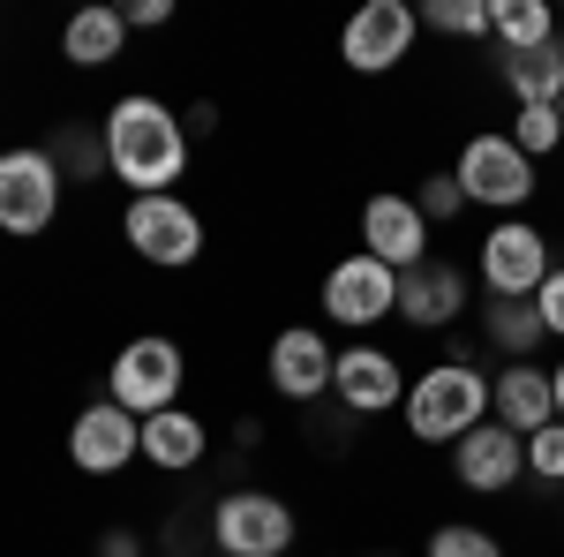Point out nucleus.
I'll use <instances>...</instances> for the list:
<instances>
[{"label": "nucleus", "mask_w": 564, "mask_h": 557, "mask_svg": "<svg viewBox=\"0 0 564 557\" xmlns=\"http://www.w3.org/2000/svg\"><path fill=\"white\" fill-rule=\"evenodd\" d=\"M121 23H129V31H166V23H174V0H129Z\"/></svg>", "instance_id": "c756f323"}, {"label": "nucleus", "mask_w": 564, "mask_h": 557, "mask_svg": "<svg viewBox=\"0 0 564 557\" xmlns=\"http://www.w3.org/2000/svg\"><path fill=\"white\" fill-rule=\"evenodd\" d=\"M527 482L564 490V422H550V429H534V437H527Z\"/></svg>", "instance_id": "cd10ccee"}, {"label": "nucleus", "mask_w": 564, "mask_h": 557, "mask_svg": "<svg viewBox=\"0 0 564 557\" xmlns=\"http://www.w3.org/2000/svg\"><path fill=\"white\" fill-rule=\"evenodd\" d=\"M121 242H129L151 271H188V264H204V212H196L181 189L174 196H129Z\"/></svg>", "instance_id": "0eeeda50"}, {"label": "nucleus", "mask_w": 564, "mask_h": 557, "mask_svg": "<svg viewBox=\"0 0 564 557\" xmlns=\"http://www.w3.org/2000/svg\"><path fill=\"white\" fill-rule=\"evenodd\" d=\"M121 45H129L121 8H84V15H68V23H61V61H68V68H84V76L113 68V61H121Z\"/></svg>", "instance_id": "6ab92c4d"}, {"label": "nucleus", "mask_w": 564, "mask_h": 557, "mask_svg": "<svg viewBox=\"0 0 564 557\" xmlns=\"http://www.w3.org/2000/svg\"><path fill=\"white\" fill-rule=\"evenodd\" d=\"M204 557H218V550H204Z\"/></svg>", "instance_id": "e433bc0d"}, {"label": "nucleus", "mask_w": 564, "mask_h": 557, "mask_svg": "<svg viewBox=\"0 0 564 557\" xmlns=\"http://www.w3.org/2000/svg\"><path fill=\"white\" fill-rule=\"evenodd\" d=\"M61 196H68V181H61L45 143H8L0 151V234L8 242H39L61 218Z\"/></svg>", "instance_id": "423d86ee"}, {"label": "nucleus", "mask_w": 564, "mask_h": 557, "mask_svg": "<svg viewBox=\"0 0 564 557\" xmlns=\"http://www.w3.org/2000/svg\"><path fill=\"white\" fill-rule=\"evenodd\" d=\"M550 271H557V257L534 218H489V234L475 242V279L489 301H534Z\"/></svg>", "instance_id": "39448f33"}, {"label": "nucleus", "mask_w": 564, "mask_h": 557, "mask_svg": "<svg viewBox=\"0 0 564 557\" xmlns=\"http://www.w3.org/2000/svg\"><path fill=\"white\" fill-rule=\"evenodd\" d=\"M143 557H166V550H143Z\"/></svg>", "instance_id": "f704fd0d"}, {"label": "nucleus", "mask_w": 564, "mask_h": 557, "mask_svg": "<svg viewBox=\"0 0 564 557\" xmlns=\"http://www.w3.org/2000/svg\"><path fill=\"white\" fill-rule=\"evenodd\" d=\"M550 392H557V422H564V362L550 369Z\"/></svg>", "instance_id": "473e14b6"}, {"label": "nucleus", "mask_w": 564, "mask_h": 557, "mask_svg": "<svg viewBox=\"0 0 564 557\" xmlns=\"http://www.w3.org/2000/svg\"><path fill=\"white\" fill-rule=\"evenodd\" d=\"M98 557H143V543H135L129 527H106V535H98Z\"/></svg>", "instance_id": "7c9ffc66"}, {"label": "nucleus", "mask_w": 564, "mask_h": 557, "mask_svg": "<svg viewBox=\"0 0 564 557\" xmlns=\"http://www.w3.org/2000/svg\"><path fill=\"white\" fill-rule=\"evenodd\" d=\"M497 76H505V98H512V106H557V98H564L557 45H542V53H505Z\"/></svg>", "instance_id": "412c9836"}, {"label": "nucleus", "mask_w": 564, "mask_h": 557, "mask_svg": "<svg viewBox=\"0 0 564 557\" xmlns=\"http://www.w3.org/2000/svg\"><path fill=\"white\" fill-rule=\"evenodd\" d=\"M557 61H564V15H557Z\"/></svg>", "instance_id": "72a5a7b5"}, {"label": "nucleus", "mask_w": 564, "mask_h": 557, "mask_svg": "<svg viewBox=\"0 0 564 557\" xmlns=\"http://www.w3.org/2000/svg\"><path fill=\"white\" fill-rule=\"evenodd\" d=\"M505 136L520 143L527 159H550V151L564 143V114H557V106H512V121H505Z\"/></svg>", "instance_id": "393cba45"}, {"label": "nucleus", "mask_w": 564, "mask_h": 557, "mask_svg": "<svg viewBox=\"0 0 564 557\" xmlns=\"http://www.w3.org/2000/svg\"><path fill=\"white\" fill-rule=\"evenodd\" d=\"M452 181L467 189V204L489 218H527V204H534V159H527L520 143L505 129H475L467 143H459V159H452Z\"/></svg>", "instance_id": "7ed1b4c3"}, {"label": "nucleus", "mask_w": 564, "mask_h": 557, "mask_svg": "<svg viewBox=\"0 0 564 557\" xmlns=\"http://www.w3.org/2000/svg\"><path fill=\"white\" fill-rule=\"evenodd\" d=\"M430 218H422V204H414V196H369V204H361V249H369V257L377 264H391V271H414V264L422 257H436L430 249Z\"/></svg>", "instance_id": "dca6fc26"}, {"label": "nucleus", "mask_w": 564, "mask_h": 557, "mask_svg": "<svg viewBox=\"0 0 564 557\" xmlns=\"http://www.w3.org/2000/svg\"><path fill=\"white\" fill-rule=\"evenodd\" d=\"M332 369H339V346L324 340V324H286L279 340L263 346V385L279 392V399H294V407L324 399Z\"/></svg>", "instance_id": "f8f14e48"}, {"label": "nucleus", "mask_w": 564, "mask_h": 557, "mask_svg": "<svg viewBox=\"0 0 564 557\" xmlns=\"http://www.w3.org/2000/svg\"><path fill=\"white\" fill-rule=\"evenodd\" d=\"M489 422H505L512 437H534V429L557 422L550 369H542V362H505V369L489 377Z\"/></svg>", "instance_id": "f3484780"}, {"label": "nucleus", "mask_w": 564, "mask_h": 557, "mask_svg": "<svg viewBox=\"0 0 564 557\" xmlns=\"http://www.w3.org/2000/svg\"><path fill=\"white\" fill-rule=\"evenodd\" d=\"M414 204H422V218H430V226H452V218H467V212H475V204H467V189L452 181V167L422 173V189H414Z\"/></svg>", "instance_id": "bb28decb"}, {"label": "nucleus", "mask_w": 564, "mask_h": 557, "mask_svg": "<svg viewBox=\"0 0 564 557\" xmlns=\"http://www.w3.org/2000/svg\"><path fill=\"white\" fill-rule=\"evenodd\" d=\"M481 340L497 346L505 362H534V346L550 340V332H542L534 301H481Z\"/></svg>", "instance_id": "4be33fe9"}, {"label": "nucleus", "mask_w": 564, "mask_h": 557, "mask_svg": "<svg viewBox=\"0 0 564 557\" xmlns=\"http://www.w3.org/2000/svg\"><path fill=\"white\" fill-rule=\"evenodd\" d=\"M68 460H76V474H98V482L129 474L143 460V422L113 399H84L76 422H68Z\"/></svg>", "instance_id": "9b49d317"}, {"label": "nucleus", "mask_w": 564, "mask_h": 557, "mask_svg": "<svg viewBox=\"0 0 564 557\" xmlns=\"http://www.w3.org/2000/svg\"><path fill=\"white\" fill-rule=\"evenodd\" d=\"M422 39V8L414 0H369V8H354L347 31H339V61H347L354 76H391L406 53Z\"/></svg>", "instance_id": "9d476101"}, {"label": "nucleus", "mask_w": 564, "mask_h": 557, "mask_svg": "<svg viewBox=\"0 0 564 557\" xmlns=\"http://www.w3.org/2000/svg\"><path fill=\"white\" fill-rule=\"evenodd\" d=\"M557 114H564V98H557Z\"/></svg>", "instance_id": "c9c22d12"}, {"label": "nucleus", "mask_w": 564, "mask_h": 557, "mask_svg": "<svg viewBox=\"0 0 564 557\" xmlns=\"http://www.w3.org/2000/svg\"><path fill=\"white\" fill-rule=\"evenodd\" d=\"M45 151H53L61 181H98V173H113V167H106V136L90 129V121H68V129L53 136Z\"/></svg>", "instance_id": "5701e85b"}, {"label": "nucleus", "mask_w": 564, "mask_h": 557, "mask_svg": "<svg viewBox=\"0 0 564 557\" xmlns=\"http://www.w3.org/2000/svg\"><path fill=\"white\" fill-rule=\"evenodd\" d=\"M332 399H339L347 415H361V422H377V415H399V407H406V369H399V354H391V346H369V340L339 346Z\"/></svg>", "instance_id": "ddd939ff"}, {"label": "nucleus", "mask_w": 564, "mask_h": 557, "mask_svg": "<svg viewBox=\"0 0 564 557\" xmlns=\"http://www.w3.org/2000/svg\"><path fill=\"white\" fill-rule=\"evenodd\" d=\"M218 129V106L212 98H196V106H188V136H212Z\"/></svg>", "instance_id": "2f4dec72"}, {"label": "nucleus", "mask_w": 564, "mask_h": 557, "mask_svg": "<svg viewBox=\"0 0 564 557\" xmlns=\"http://www.w3.org/2000/svg\"><path fill=\"white\" fill-rule=\"evenodd\" d=\"M422 31L430 39H489V0H430L422 8Z\"/></svg>", "instance_id": "b1692460"}, {"label": "nucleus", "mask_w": 564, "mask_h": 557, "mask_svg": "<svg viewBox=\"0 0 564 557\" xmlns=\"http://www.w3.org/2000/svg\"><path fill=\"white\" fill-rule=\"evenodd\" d=\"M204 460H212V422H204L196 407H166V415H151V422H143V468L196 474Z\"/></svg>", "instance_id": "a211bd4d"}, {"label": "nucleus", "mask_w": 564, "mask_h": 557, "mask_svg": "<svg viewBox=\"0 0 564 557\" xmlns=\"http://www.w3.org/2000/svg\"><path fill=\"white\" fill-rule=\"evenodd\" d=\"M489 39L505 53H542V45H557V8L550 0H489Z\"/></svg>", "instance_id": "aec40b11"}, {"label": "nucleus", "mask_w": 564, "mask_h": 557, "mask_svg": "<svg viewBox=\"0 0 564 557\" xmlns=\"http://www.w3.org/2000/svg\"><path fill=\"white\" fill-rule=\"evenodd\" d=\"M422 557H505V543L489 527H475V519H444V527H430Z\"/></svg>", "instance_id": "a878e982"}, {"label": "nucleus", "mask_w": 564, "mask_h": 557, "mask_svg": "<svg viewBox=\"0 0 564 557\" xmlns=\"http://www.w3.org/2000/svg\"><path fill=\"white\" fill-rule=\"evenodd\" d=\"M467 301H475V287H467V271L452 257H422L414 271H399V324L406 332H444V324H459L467 317Z\"/></svg>", "instance_id": "2eb2a0df"}, {"label": "nucleus", "mask_w": 564, "mask_h": 557, "mask_svg": "<svg viewBox=\"0 0 564 557\" xmlns=\"http://www.w3.org/2000/svg\"><path fill=\"white\" fill-rule=\"evenodd\" d=\"M399 415H406V437H414V444L452 452L475 422H489V369H475L467 354L430 362L422 377H406V407H399Z\"/></svg>", "instance_id": "f03ea898"}, {"label": "nucleus", "mask_w": 564, "mask_h": 557, "mask_svg": "<svg viewBox=\"0 0 564 557\" xmlns=\"http://www.w3.org/2000/svg\"><path fill=\"white\" fill-rule=\"evenodd\" d=\"M534 317H542V332H550V340H564V264L534 287Z\"/></svg>", "instance_id": "c85d7f7f"}, {"label": "nucleus", "mask_w": 564, "mask_h": 557, "mask_svg": "<svg viewBox=\"0 0 564 557\" xmlns=\"http://www.w3.org/2000/svg\"><path fill=\"white\" fill-rule=\"evenodd\" d=\"M391 309H399V271L377 264L369 249H347V257L324 271V324H339V332H377Z\"/></svg>", "instance_id": "1a4fd4ad"}, {"label": "nucleus", "mask_w": 564, "mask_h": 557, "mask_svg": "<svg viewBox=\"0 0 564 557\" xmlns=\"http://www.w3.org/2000/svg\"><path fill=\"white\" fill-rule=\"evenodd\" d=\"M302 535L294 505L279 490H226L212 505V550L218 557H286Z\"/></svg>", "instance_id": "6e6552de"}, {"label": "nucleus", "mask_w": 564, "mask_h": 557, "mask_svg": "<svg viewBox=\"0 0 564 557\" xmlns=\"http://www.w3.org/2000/svg\"><path fill=\"white\" fill-rule=\"evenodd\" d=\"M444 460H452V482L467 497H505L512 482H527V437H512L505 422H475Z\"/></svg>", "instance_id": "4468645a"}, {"label": "nucleus", "mask_w": 564, "mask_h": 557, "mask_svg": "<svg viewBox=\"0 0 564 557\" xmlns=\"http://www.w3.org/2000/svg\"><path fill=\"white\" fill-rule=\"evenodd\" d=\"M181 385H188V354H181V340H166V332H135V340H121L113 362H106V399L129 407L135 422L181 407Z\"/></svg>", "instance_id": "20e7f679"}, {"label": "nucleus", "mask_w": 564, "mask_h": 557, "mask_svg": "<svg viewBox=\"0 0 564 557\" xmlns=\"http://www.w3.org/2000/svg\"><path fill=\"white\" fill-rule=\"evenodd\" d=\"M98 136H106V167L129 196H174L181 189V173H188V114L181 106L151 98V90H121L106 106Z\"/></svg>", "instance_id": "f257e3e1"}]
</instances>
